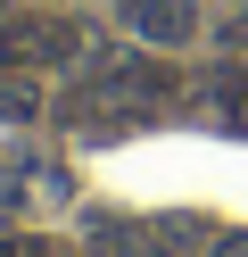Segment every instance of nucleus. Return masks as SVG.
I'll use <instances>...</instances> for the list:
<instances>
[{"label": "nucleus", "instance_id": "1", "mask_svg": "<svg viewBox=\"0 0 248 257\" xmlns=\"http://www.w3.org/2000/svg\"><path fill=\"white\" fill-rule=\"evenodd\" d=\"M157 100H174V75H165L157 58H124V50H99V58H91V91H83V108L149 116Z\"/></svg>", "mask_w": 248, "mask_h": 257}, {"label": "nucleus", "instance_id": "2", "mask_svg": "<svg viewBox=\"0 0 248 257\" xmlns=\"http://www.w3.org/2000/svg\"><path fill=\"white\" fill-rule=\"evenodd\" d=\"M75 42L83 34L66 17H9V25H0V67H66Z\"/></svg>", "mask_w": 248, "mask_h": 257}, {"label": "nucleus", "instance_id": "3", "mask_svg": "<svg viewBox=\"0 0 248 257\" xmlns=\"http://www.w3.org/2000/svg\"><path fill=\"white\" fill-rule=\"evenodd\" d=\"M124 17L141 42H157V50H174V42L198 34V0H124Z\"/></svg>", "mask_w": 248, "mask_h": 257}, {"label": "nucleus", "instance_id": "4", "mask_svg": "<svg viewBox=\"0 0 248 257\" xmlns=\"http://www.w3.org/2000/svg\"><path fill=\"white\" fill-rule=\"evenodd\" d=\"M83 257H165V249H157V232H141V224H124V216H91Z\"/></svg>", "mask_w": 248, "mask_h": 257}, {"label": "nucleus", "instance_id": "5", "mask_svg": "<svg viewBox=\"0 0 248 257\" xmlns=\"http://www.w3.org/2000/svg\"><path fill=\"white\" fill-rule=\"evenodd\" d=\"M42 116V83H33V67H0V124H25Z\"/></svg>", "mask_w": 248, "mask_h": 257}, {"label": "nucleus", "instance_id": "6", "mask_svg": "<svg viewBox=\"0 0 248 257\" xmlns=\"http://www.w3.org/2000/svg\"><path fill=\"white\" fill-rule=\"evenodd\" d=\"M198 100H215V108H248V75H240V67H215L207 83H198Z\"/></svg>", "mask_w": 248, "mask_h": 257}, {"label": "nucleus", "instance_id": "7", "mask_svg": "<svg viewBox=\"0 0 248 257\" xmlns=\"http://www.w3.org/2000/svg\"><path fill=\"white\" fill-rule=\"evenodd\" d=\"M207 257H248V232H215V249Z\"/></svg>", "mask_w": 248, "mask_h": 257}, {"label": "nucleus", "instance_id": "8", "mask_svg": "<svg viewBox=\"0 0 248 257\" xmlns=\"http://www.w3.org/2000/svg\"><path fill=\"white\" fill-rule=\"evenodd\" d=\"M50 257H58V249H50Z\"/></svg>", "mask_w": 248, "mask_h": 257}]
</instances>
